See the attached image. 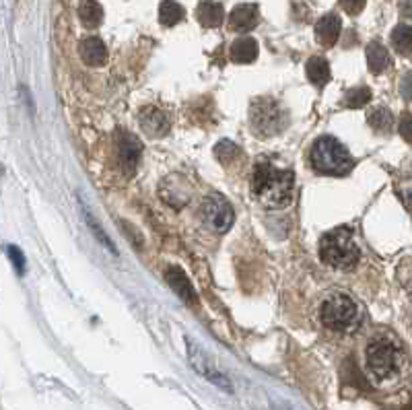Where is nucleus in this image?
<instances>
[{
    "label": "nucleus",
    "instance_id": "obj_1",
    "mask_svg": "<svg viewBox=\"0 0 412 410\" xmlns=\"http://www.w3.org/2000/svg\"><path fill=\"white\" fill-rule=\"evenodd\" d=\"M252 192L256 200L270 210H279L293 203L295 175L289 169L274 168L268 161L256 163L252 173Z\"/></svg>",
    "mask_w": 412,
    "mask_h": 410
},
{
    "label": "nucleus",
    "instance_id": "obj_2",
    "mask_svg": "<svg viewBox=\"0 0 412 410\" xmlns=\"http://www.w3.org/2000/svg\"><path fill=\"white\" fill-rule=\"evenodd\" d=\"M319 258L338 270L355 268L361 252L353 240V231L349 227H336L330 233H326L319 242Z\"/></svg>",
    "mask_w": 412,
    "mask_h": 410
},
{
    "label": "nucleus",
    "instance_id": "obj_3",
    "mask_svg": "<svg viewBox=\"0 0 412 410\" xmlns=\"http://www.w3.org/2000/svg\"><path fill=\"white\" fill-rule=\"evenodd\" d=\"M309 161H311V168L326 175H344L355 165V159L351 157V153L344 149V145L338 143L334 136L318 138L316 145L311 147Z\"/></svg>",
    "mask_w": 412,
    "mask_h": 410
},
{
    "label": "nucleus",
    "instance_id": "obj_4",
    "mask_svg": "<svg viewBox=\"0 0 412 410\" xmlns=\"http://www.w3.org/2000/svg\"><path fill=\"white\" fill-rule=\"evenodd\" d=\"M367 369L377 379H390L402 365V349L392 336H374L365 349Z\"/></svg>",
    "mask_w": 412,
    "mask_h": 410
},
{
    "label": "nucleus",
    "instance_id": "obj_5",
    "mask_svg": "<svg viewBox=\"0 0 412 410\" xmlns=\"http://www.w3.org/2000/svg\"><path fill=\"white\" fill-rule=\"evenodd\" d=\"M319 319L334 332H353L361 324V309L349 295L334 293L321 303Z\"/></svg>",
    "mask_w": 412,
    "mask_h": 410
},
{
    "label": "nucleus",
    "instance_id": "obj_6",
    "mask_svg": "<svg viewBox=\"0 0 412 410\" xmlns=\"http://www.w3.org/2000/svg\"><path fill=\"white\" fill-rule=\"evenodd\" d=\"M249 124L258 136H274L287 126V112L272 97H256L249 106Z\"/></svg>",
    "mask_w": 412,
    "mask_h": 410
},
{
    "label": "nucleus",
    "instance_id": "obj_7",
    "mask_svg": "<svg viewBox=\"0 0 412 410\" xmlns=\"http://www.w3.org/2000/svg\"><path fill=\"white\" fill-rule=\"evenodd\" d=\"M200 217L212 231L217 233H225L227 229L233 225V208L229 205L225 196L212 192V194H206L200 203Z\"/></svg>",
    "mask_w": 412,
    "mask_h": 410
},
{
    "label": "nucleus",
    "instance_id": "obj_8",
    "mask_svg": "<svg viewBox=\"0 0 412 410\" xmlns=\"http://www.w3.org/2000/svg\"><path fill=\"white\" fill-rule=\"evenodd\" d=\"M118 157H120V165L122 169L132 175L136 168H138V161H140V155H143V145L138 143V138L130 134V132H120L118 134Z\"/></svg>",
    "mask_w": 412,
    "mask_h": 410
},
{
    "label": "nucleus",
    "instance_id": "obj_9",
    "mask_svg": "<svg viewBox=\"0 0 412 410\" xmlns=\"http://www.w3.org/2000/svg\"><path fill=\"white\" fill-rule=\"evenodd\" d=\"M187 353H190V361H192V365H194V369L198 373H202L208 381H212L215 386H219V388H223L225 391H233V386H231V381L227 379L225 375L221 371H217L212 365H210V361L206 359V354L198 349V347H194L190 340H187Z\"/></svg>",
    "mask_w": 412,
    "mask_h": 410
},
{
    "label": "nucleus",
    "instance_id": "obj_10",
    "mask_svg": "<svg viewBox=\"0 0 412 410\" xmlns=\"http://www.w3.org/2000/svg\"><path fill=\"white\" fill-rule=\"evenodd\" d=\"M138 124H140L143 132H145L147 136H153V138L165 136L169 132L168 113L163 112V110H159V108H153V106L143 108V110L138 112Z\"/></svg>",
    "mask_w": 412,
    "mask_h": 410
},
{
    "label": "nucleus",
    "instance_id": "obj_11",
    "mask_svg": "<svg viewBox=\"0 0 412 410\" xmlns=\"http://www.w3.org/2000/svg\"><path fill=\"white\" fill-rule=\"evenodd\" d=\"M161 198L171 206H184L192 196V186L184 175H169L159 188Z\"/></svg>",
    "mask_w": 412,
    "mask_h": 410
},
{
    "label": "nucleus",
    "instance_id": "obj_12",
    "mask_svg": "<svg viewBox=\"0 0 412 410\" xmlns=\"http://www.w3.org/2000/svg\"><path fill=\"white\" fill-rule=\"evenodd\" d=\"M165 280H168V285L173 289V293H175L177 297L184 299V301L190 303V305H196V303H198L196 291H194L192 282L187 280V277L184 275V270H182V268H177V266H169L168 270H165Z\"/></svg>",
    "mask_w": 412,
    "mask_h": 410
},
{
    "label": "nucleus",
    "instance_id": "obj_13",
    "mask_svg": "<svg viewBox=\"0 0 412 410\" xmlns=\"http://www.w3.org/2000/svg\"><path fill=\"white\" fill-rule=\"evenodd\" d=\"M260 21V13L256 4H240L231 11L229 15V25L235 31H252Z\"/></svg>",
    "mask_w": 412,
    "mask_h": 410
},
{
    "label": "nucleus",
    "instance_id": "obj_14",
    "mask_svg": "<svg viewBox=\"0 0 412 410\" xmlns=\"http://www.w3.org/2000/svg\"><path fill=\"white\" fill-rule=\"evenodd\" d=\"M78 54L87 66H103L108 62V48L99 38L83 39L78 46Z\"/></svg>",
    "mask_w": 412,
    "mask_h": 410
},
{
    "label": "nucleus",
    "instance_id": "obj_15",
    "mask_svg": "<svg viewBox=\"0 0 412 410\" xmlns=\"http://www.w3.org/2000/svg\"><path fill=\"white\" fill-rule=\"evenodd\" d=\"M340 31H342V21L334 13L324 15L316 25V38L324 48H332L340 38Z\"/></svg>",
    "mask_w": 412,
    "mask_h": 410
},
{
    "label": "nucleus",
    "instance_id": "obj_16",
    "mask_svg": "<svg viewBox=\"0 0 412 410\" xmlns=\"http://www.w3.org/2000/svg\"><path fill=\"white\" fill-rule=\"evenodd\" d=\"M196 17H198L202 27L215 29V27H219L225 21V11H223V6L219 2L205 0V2H200V6L196 11Z\"/></svg>",
    "mask_w": 412,
    "mask_h": 410
},
{
    "label": "nucleus",
    "instance_id": "obj_17",
    "mask_svg": "<svg viewBox=\"0 0 412 410\" xmlns=\"http://www.w3.org/2000/svg\"><path fill=\"white\" fill-rule=\"evenodd\" d=\"M258 58V43L252 38H240L231 46V60L237 64H252Z\"/></svg>",
    "mask_w": 412,
    "mask_h": 410
},
{
    "label": "nucleus",
    "instance_id": "obj_18",
    "mask_svg": "<svg viewBox=\"0 0 412 410\" xmlns=\"http://www.w3.org/2000/svg\"><path fill=\"white\" fill-rule=\"evenodd\" d=\"M305 73H307V78H309L316 87H324V85L332 78L330 64H328L326 58L321 56L309 58L307 64H305Z\"/></svg>",
    "mask_w": 412,
    "mask_h": 410
},
{
    "label": "nucleus",
    "instance_id": "obj_19",
    "mask_svg": "<svg viewBox=\"0 0 412 410\" xmlns=\"http://www.w3.org/2000/svg\"><path fill=\"white\" fill-rule=\"evenodd\" d=\"M365 56H367V66L374 75L383 73L388 66H390V54L388 50L379 43V41H371L365 50Z\"/></svg>",
    "mask_w": 412,
    "mask_h": 410
},
{
    "label": "nucleus",
    "instance_id": "obj_20",
    "mask_svg": "<svg viewBox=\"0 0 412 410\" xmlns=\"http://www.w3.org/2000/svg\"><path fill=\"white\" fill-rule=\"evenodd\" d=\"M78 19H81V23H83L85 27H89V29L99 27L101 21H103V9H101V4H99L97 0H81V4H78Z\"/></svg>",
    "mask_w": 412,
    "mask_h": 410
},
{
    "label": "nucleus",
    "instance_id": "obj_21",
    "mask_svg": "<svg viewBox=\"0 0 412 410\" xmlns=\"http://www.w3.org/2000/svg\"><path fill=\"white\" fill-rule=\"evenodd\" d=\"M393 50L402 56H411L412 54V27L406 23H400L392 29V36H390Z\"/></svg>",
    "mask_w": 412,
    "mask_h": 410
},
{
    "label": "nucleus",
    "instance_id": "obj_22",
    "mask_svg": "<svg viewBox=\"0 0 412 410\" xmlns=\"http://www.w3.org/2000/svg\"><path fill=\"white\" fill-rule=\"evenodd\" d=\"M367 122L377 134H390L393 130V116L388 108H374L367 113Z\"/></svg>",
    "mask_w": 412,
    "mask_h": 410
},
{
    "label": "nucleus",
    "instance_id": "obj_23",
    "mask_svg": "<svg viewBox=\"0 0 412 410\" xmlns=\"http://www.w3.org/2000/svg\"><path fill=\"white\" fill-rule=\"evenodd\" d=\"M184 19V6L177 4L175 0H163L159 6V21L165 27H173Z\"/></svg>",
    "mask_w": 412,
    "mask_h": 410
},
{
    "label": "nucleus",
    "instance_id": "obj_24",
    "mask_svg": "<svg viewBox=\"0 0 412 410\" xmlns=\"http://www.w3.org/2000/svg\"><path fill=\"white\" fill-rule=\"evenodd\" d=\"M369 101H371V91H369L367 87H355V89H351L349 93L344 95L342 106H344L346 110H361V108H365Z\"/></svg>",
    "mask_w": 412,
    "mask_h": 410
},
{
    "label": "nucleus",
    "instance_id": "obj_25",
    "mask_svg": "<svg viewBox=\"0 0 412 410\" xmlns=\"http://www.w3.org/2000/svg\"><path fill=\"white\" fill-rule=\"evenodd\" d=\"M215 155L221 163H233L242 157V149L233 143V140H221L215 147Z\"/></svg>",
    "mask_w": 412,
    "mask_h": 410
},
{
    "label": "nucleus",
    "instance_id": "obj_26",
    "mask_svg": "<svg viewBox=\"0 0 412 410\" xmlns=\"http://www.w3.org/2000/svg\"><path fill=\"white\" fill-rule=\"evenodd\" d=\"M85 219H87V225H89V229L93 231L95 237H97V240L101 242V245H105V247H108V250H110L112 254H118V250H115V245H113V243L110 242V237H108V233H105V231H103V229L99 227V223L95 221L93 217H91V215H89L87 210H85Z\"/></svg>",
    "mask_w": 412,
    "mask_h": 410
},
{
    "label": "nucleus",
    "instance_id": "obj_27",
    "mask_svg": "<svg viewBox=\"0 0 412 410\" xmlns=\"http://www.w3.org/2000/svg\"><path fill=\"white\" fill-rule=\"evenodd\" d=\"M398 279L402 282L404 291L412 297V258H408V260H404L400 264V268H398Z\"/></svg>",
    "mask_w": 412,
    "mask_h": 410
},
{
    "label": "nucleus",
    "instance_id": "obj_28",
    "mask_svg": "<svg viewBox=\"0 0 412 410\" xmlns=\"http://www.w3.org/2000/svg\"><path fill=\"white\" fill-rule=\"evenodd\" d=\"M398 132H400V136L406 140V143H411L412 145V113L411 112H404L400 116V120H398Z\"/></svg>",
    "mask_w": 412,
    "mask_h": 410
},
{
    "label": "nucleus",
    "instance_id": "obj_29",
    "mask_svg": "<svg viewBox=\"0 0 412 410\" xmlns=\"http://www.w3.org/2000/svg\"><path fill=\"white\" fill-rule=\"evenodd\" d=\"M398 192H400L402 200H404L408 206H412V173L404 175V178L400 180V184H398Z\"/></svg>",
    "mask_w": 412,
    "mask_h": 410
},
{
    "label": "nucleus",
    "instance_id": "obj_30",
    "mask_svg": "<svg viewBox=\"0 0 412 410\" xmlns=\"http://www.w3.org/2000/svg\"><path fill=\"white\" fill-rule=\"evenodd\" d=\"M340 6L349 13V15H359L365 6V0H340Z\"/></svg>",
    "mask_w": 412,
    "mask_h": 410
},
{
    "label": "nucleus",
    "instance_id": "obj_31",
    "mask_svg": "<svg viewBox=\"0 0 412 410\" xmlns=\"http://www.w3.org/2000/svg\"><path fill=\"white\" fill-rule=\"evenodd\" d=\"M9 256H11V262L15 264V268H17L21 275H23V272H25V258H23V254H21L19 247L11 245V247H9Z\"/></svg>",
    "mask_w": 412,
    "mask_h": 410
},
{
    "label": "nucleus",
    "instance_id": "obj_32",
    "mask_svg": "<svg viewBox=\"0 0 412 410\" xmlns=\"http://www.w3.org/2000/svg\"><path fill=\"white\" fill-rule=\"evenodd\" d=\"M400 93H402V97H404L406 101L412 103V73H406V75L402 76V81H400Z\"/></svg>",
    "mask_w": 412,
    "mask_h": 410
},
{
    "label": "nucleus",
    "instance_id": "obj_33",
    "mask_svg": "<svg viewBox=\"0 0 412 410\" xmlns=\"http://www.w3.org/2000/svg\"><path fill=\"white\" fill-rule=\"evenodd\" d=\"M400 15H402L404 19L412 21V0H402V2H400Z\"/></svg>",
    "mask_w": 412,
    "mask_h": 410
}]
</instances>
